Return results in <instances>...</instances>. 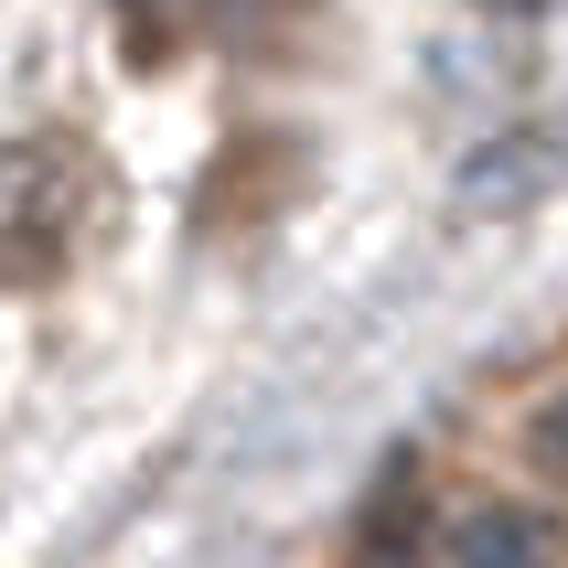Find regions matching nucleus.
Returning a JSON list of instances; mask_svg holds the SVG:
<instances>
[{
  "instance_id": "nucleus-1",
  "label": "nucleus",
  "mask_w": 568,
  "mask_h": 568,
  "mask_svg": "<svg viewBox=\"0 0 568 568\" xmlns=\"http://www.w3.org/2000/svg\"><path fill=\"white\" fill-rule=\"evenodd\" d=\"M75 215H87V151H64V140L0 151V280H43V268H64Z\"/></svg>"
}]
</instances>
